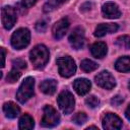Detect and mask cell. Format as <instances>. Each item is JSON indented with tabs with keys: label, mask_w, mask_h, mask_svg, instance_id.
<instances>
[{
	"label": "cell",
	"mask_w": 130,
	"mask_h": 130,
	"mask_svg": "<svg viewBox=\"0 0 130 130\" xmlns=\"http://www.w3.org/2000/svg\"><path fill=\"white\" fill-rule=\"evenodd\" d=\"M29 59L36 68L41 69L49 61V50L44 45H38L30 51Z\"/></svg>",
	"instance_id": "6da1fadb"
},
{
	"label": "cell",
	"mask_w": 130,
	"mask_h": 130,
	"mask_svg": "<svg viewBox=\"0 0 130 130\" xmlns=\"http://www.w3.org/2000/svg\"><path fill=\"white\" fill-rule=\"evenodd\" d=\"M30 32L27 28L21 27L16 29L11 37V45L16 50H21L29 44Z\"/></svg>",
	"instance_id": "7a4b0ae2"
},
{
	"label": "cell",
	"mask_w": 130,
	"mask_h": 130,
	"mask_svg": "<svg viewBox=\"0 0 130 130\" xmlns=\"http://www.w3.org/2000/svg\"><path fill=\"white\" fill-rule=\"evenodd\" d=\"M59 73L62 77H70L76 71V66L74 60L69 56H63L56 61Z\"/></svg>",
	"instance_id": "3957f363"
},
{
	"label": "cell",
	"mask_w": 130,
	"mask_h": 130,
	"mask_svg": "<svg viewBox=\"0 0 130 130\" xmlns=\"http://www.w3.org/2000/svg\"><path fill=\"white\" fill-rule=\"evenodd\" d=\"M34 86H35V79L32 77H26L22 81L16 93V98L19 103L24 104L27 100H29L34 95Z\"/></svg>",
	"instance_id": "277c9868"
},
{
	"label": "cell",
	"mask_w": 130,
	"mask_h": 130,
	"mask_svg": "<svg viewBox=\"0 0 130 130\" xmlns=\"http://www.w3.org/2000/svg\"><path fill=\"white\" fill-rule=\"evenodd\" d=\"M57 103L59 108L62 110L64 114H70L74 109V96L68 90H63L59 93L57 98Z\"/></svg>",
	"instance_id": "5b68a950"
},
{
	"label": "cell",
	"mask_w": 130,
	"mask_h": 130,
	"mask_svg": "<svg viewBox=\"0 0 130 130\" xmlns=\"http://www.w3.org/2000/svg\"><path fill=\"white\" fill-rule=\"evenodd\" d=\"M59 121H60V116L58 112L52 106H46L44 108V114L41 121L42 126L47 128H52L58 125Z\"/></svg>",
	"instance_id": "8992f818"
},
{
	"label": "cell",
	"mask_w": 130,
	"mask_h": 130,
	"mask_svg": "<svg viewBox=\"0 0 130 130\" xmlns=\"http://www.w3.org/2000/svg\"><path fill=\"white\" fill-rule=\"evenodd\" d=\"M16 11L11 6H4L1 9V20L6 29L12 28L16 22Z\"/></svg>",
	"instance_id": "52a82bcc"
},
{
	"label": "cell",
	"mask_w": 130,
	"mask_h": 130,
	"mask_svg": "<svg viewBox=\"0 0 130 130\" xmlns=\"http://www.w3.org/2000/svg\"><path fill=\"white\" fill-rule=\"evenodd\" d=\"M94 80L99 86L105 89H112L116 85L115 78L109 71H102L94 77Z\"/></svg>",
	"instance_id": "ba28073f"
},
{
	"label": "cell",
	"mask_w": 130,
	"mask_h": 130,
	"mask_svg": "<svg viewBox=\"0 0 130 130\" xmlns=\"http://www.w3.org/2000/svg\"><path fill=\"white\" fill-rule=\"evenodd\" d=\"M69 43L72 46V48L75 50H79L83 47L85 43V37H84V30L82 27L77 26L72 30L69 37Z\"/></svg>",
	"instance_id": "9c48e42d"
},
{
	"label": "cell",
	"mask_w": 130,
	"mask_h": 130,
	"mask_svg": "<svg viewBox=\"0 0 130 130\" xmlns=\"http://www.w3.org/2000/svg\"><path fill=\"white\" fill-rule=\"evenodd\" d=\"M103 127L104 129L113 130V129H120L122 127V120L113 113H108L105 115L103 119Z\"/></svg>",
	"instance_id": "30bf717a"
},
{
	"label": "cell",
	"mask_w": 130,
	"mask_h": 130,
	"mask_svg": "<svg viewBox=\"0 0 130 130\" xmlns=\"http://www.w3.org/2000/svg\"><path fill=\"white\" fill-rule=\"evenodd\" d=\"M68 27H69V20H68V18L64 17V18L60 19L59 21H57L53 25V28H52V32H53L54 38L57 39V40L63 38L65 36Z\"/></svg>",
	"instance_id": "8fae6325"
},
{
	"label": "cell",
	"mask_w": 130,
	"mask_h": 130,
	"mask_svg": "<svg viewBox=\"0 0 130 130\" xmlns=\"http://www.w3.org/2000/svg\"><path fill=\"white\" fill-rule=\"evenodd\" d=\"M102 12L104 17L107 18H119L121 16V11L119 9V7L117 6V4H115L114 2H107L103 5L102 8Z\"/></svg>",
	"instance_id": "7c38bea8"
},
{
	"label": "cell",
	"mask_w": 130,
	"mask_h": 130,
	"mask_svg": "<svg viewBox=\"0 0 130 130\" xmlns=\"http://www.w3.org/2000/svg\"><path fill=\"white\" fill-rule=\"evenodd\" d=\"M73 87L79 95H84L89 91L91 87V83L86 78H77L73 82Z\"/></svg>",
	"instance_id": "4fadbf2b"
},
{
	"label": "cell",
	"mask_w": 130,
	"mask_h": 130,
	"mask_svg": "<svg viewBox=\"0 0 130 130\" xmlns=\"http://www.w3.org/2000/svg\"><path fill=\"white\" fill-rule=\"evenodd\" d=\"M117 29H118L117 23H101L95 27L94 36L98 38H101V37H104L106 34L115 32Z\"/></svg>",
	"instance_id": "5bb4252c"
},
{
	"label": "cell",
	"mask_w": 130,
	"mask_h": 130,
	"mask_svg": "<svg viewBox=\"0 0 130 130\" xmlns=\"http://www.w3.org/2000/svg\"><path fill=\"white\" fill-rule=\"evenodd\" d=\"M90 53L95 58H103L107 54V45L103 42H96L90 46Z\"/></svg>",
	"instance_id": "9a60e30c"
},
{
	"label": "cell",
	"mask_w": 130,
	"mask_h": 130,
	"mask_svg": "<svg viewBox=\"0 0 130 130\" xmlns=\"http://www.w3.org/2000/svg\"><path fill=\"white\" fill-rule=\"evenodd\" d=\"M3 112H4V114H5V116L7 118L13 119V118H16L19 115L20 109L13 102H8V103H5L4 104V106H3Z\"/></svg>",
	"instance_id": "2e32d148"
},
{
	"label": "cell",
	"mask_w": 130,
	"mask_h": 130,
	"mask_svg": "<svg viewBox=\"0 0 130 130\" xmlns=\"http://www.w3.org/2000/svg\"><path fill=\"white\" fill-rule=\"evenodd\" d=\"M57 88V81L54 79H46L41 82L40 89L46 94H54Z\"/></svg>",
	"instance_id": "e0dca14e"
},
{
	"label": "cell",
	"mask_w": 130,
	"mask_h": 130,
	"mask_svg": "<svg viewBox=\"0 0 130 130\" xmlns=\"http://www.w3.org/2000/svg\"><path fill=\"white\" fill-rule=\"evenodd\" d=\"M115 67L120 72H128V71H130V57L129 56H124V57L119 58L116 61Z\"/></svg>",
	"instance_id": "ac0fdd59"
},
{
	"label": "cell",
	"mask_w": 130,
	"mask_h": 130,
	"mask_svg": "<svg viewBox=\"0 0 130 130\" xmlns=\"http://www.w3.org/2000/svg\"><path fill=\"white\" fill-rule=\"evenodd\" d=\"M19 129H22V130H25V129H32L34 126H35V123H34V119L28 115V114H24L20 117L19 119Z\"/></svg>",
	"instance_id": "d6986e66"
},
{
	"label": "cell",
	"mask_w": 130,
	"mask_h": 130,
	"mask_svg": "<svg viewBox=\"0 0 130 130\" xmlns=\"http://www.w3.org/2000/svg\"><path fill=\"white\" fill-rule=\"evenodd\" d=\"M68 0H48L46 2V4L44 5V11L45 12H50V11H53L55 10L56 8L60 7L63 3L67 2Z\"/></svg>",
	"instance_id": "ffe728a7"
},
{
	"label": "cell",
	"mask_w": 130,
	"mask_h": 130,
	"mask_svg": "<svg viewBox=\"0 0 130 130\" xmlns=\"http://www.w3.org/2000/svg\"><path fill=\"white\" fill-rule=\"evenodd\" d=\"M80 67L84 72H91L98 68V64L89 59H84L81 61Z\"/></svg>",
	"instance_id": "44dd1931"
},
{
	"label": "cell",
	"mask_w": 130,
	"mask_h": 130,
	"mask_svg": "<svg viewBox=\"0 0 130 130\" xmlns=\"http://www.w3.org/2000/svg\"><path fill=\"white\" fill-rule=\"evenodd\" d=\"M20 71H21V70H18V69H16V68H12V70H11V71L7 74V76H6L7 82L13 83V82L17 81L18 78H19L20 75H21V72H20Z\"/></svg>",
	"instance_id": "7402d4cb"
},
{
	"label": "cell",
	"mask_w": 130,
	"mask_h": 130,
	"mask_svg": "<svg viewBox=\"0 0 130 130\" xmlns=\"http://www.w3.org/2000/svg\"><path fill=\"white\" fill-rule=\"evenodd\" d=\"M116 44L122 49H130V37L128 36H121L117 39Z\"/></svg>",
	"instance_id": "603a6c76"
},
{
	"label": "cell",
	"mask_w": 130,
	"mask_h": 130,
	"mask_svg": "<svg viewBox=\"0 0 130 130\" xmlns=\"http://www.w3.org/2000/svg\"><path fill=\"white\" fill-rule=\"evenodd\" d=\"M72 120H73V122H74L75 124L81 125V124H83V123L87 120V116H86L84 113H77V114H75V115L73 116Z\"/></svg>",
	"instance_id": "cb8c5ba5"
},
{
	"label": "cell",
	"mask_w": 130,
	"mask_h": 130,
	"mask_svg": "<svg viewBox=\"0 0 130 130\" xmlns=\"http://www.w3.org/2000/svg\"><path fill=\"white\" fill-rule=\"evenodd\" d=\"M85 104H86L89 108H95V107H98V106L100 105V100H99L96 96H94V95H90V96L86 98Z\"/></svg>",
	"instance_id": "d4e9b609"
},
{
	"label": "cell",
	"mask_w": 130,
	"mask_h": 130,
	"mask_svg": "<svg viewBox=\"0 0 130 130\" xmlns=\"http://www.w3.org/2000/svg\"><path fill=\"white\" fill-rule=\"evenodd\" d=\"M12 65H13V68H16L18 70H22V69L26 68V63L22 59H15V60H13L12 61Z\"/></svg>",
	"instance_id": "484cf974"
},
{
	"label": "cell",
	"mask_w": 130,
	"mask_h": 130,
	"mask_svg": "<svg viewBox=\"0 0 130 130\" xmlns=\"http://www.w3.org/2000/svg\"><path fill=\"white\" fill-rule=\"evenodd\" d=\"M47 23H48V22H47V20H45V19L39 20V21L36 23V29H37L38 31H40V32H44V31L46 30L47 26H48Z\"/></svg>",
	"instance_id": "4316f807"
},
{
	"label": "cell",
	"mask_w": 130,
	"mask_h": 130,
	"mask_svg": "<svg viewBox=\"0 0 130 130\" xmlns=\"http://www.w3.org/2000/svg\"><path fill=\"white\" fill-rule=\"evenodd\" d=\"M37 1H38V0H21L20 6H21V8L28 9V8H30L31 6H34Z\"/></svg>",
	"instance_id": "83f0119b"
},
{
	"label": "cell",
	"mask_w": 130,
	"mask_h": 130,
	"mask_svg": "<svg viewBox=\"0 0 130 130\" xmlns=\"http://www.w3.org/2000/svg\"><path fill=\"white\" fill-rule=\"evenodd\" d=\"M111 103H112L114 106H120V105L123 103V98L120 96V95H116V96H114V98L112 99Z\"/></svg>",
	"instance_id": "f1b7e54d"
},
{
	"label": "cell",
	"mask_w": 130,
	"mask_h": 130,
	"mask_svg": "<svg viewBox=\"0 0 130 130\" xmlns=\"http://www.w3.org/2000/svg\"><path fill=\"white\" fill-rule=\"evenodd\" d=\"M1 53H2V62H1V66L2 67H4L5 66V55H6V53H5V49L4 48H1Z\"/></svg>",
	"instance_id": "f546056e"
},
{
	"label": "cell",
	"mask_w": 130,
	"mask_h": 130,
	"mask_svg": "<svg viewBox=\"0 0 130 130\" xmlns=\"http://www.w3.org/2000/svg\"><path fill=\"white\" fill-rule=\"evenodd\" d=\"M125 116H126V118L130 121V104L128 105V107H127V109H126V111H125Z\"/></svg>",
	"instance_id": "4dcf8cb0"
},
{
	"label": "cell",
	"mask_w": 130,
	"mask_h": 130,
	"mask_svg": "<svg viewBox=\"0 0 130 130\" xmlns=\"http://www.w3.org/2000/svg\"><path fill=\"white\" fill-rule=\"evenodd\" d=\"M128 87H129V89H130V81H129V83H128Z\"/></svg>",
	"instance_id": "1f68e13d"
}]
</instances>
